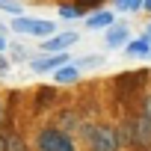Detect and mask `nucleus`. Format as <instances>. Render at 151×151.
Wrapping results in <instances>:
<instances>
[{
	"instance_id": "nucleus-1",
	"label": "nucleus",
	"mask_w": 151,
	"mask_h": 151,
	"mask_svg": "<svg viewBox=\"0 0 151 151\" xmlns=\"http://www.w3.org/2000/svg\"><path fill=\"white\" fill-rule=\"evenodd\" d=\"M80 133L86 136V142H89L92 151H119V145H122L119 133L113 127H107V124H83Z\"/></svg>"
},
{
	"instance_id": "nucleus-2",
	"label": "nucleus",
	"mask_w": 151,
	"mask_h": 151,
	"mask_svg": "<svg viewBox=\"0 0 151 151\" xmlns=\"http://www.w3.org/2000/svg\"><path fill=\"white\" fill-rule=\"evenodd\" d=\"M36 145H39V151H74V139L65 130H59V127L42 130L39 139H36Z\"/></svg>"
},
{
	"instance_id": "nucleus-3",
	"label": "nucleus",
	"mask_w": 151,
	"mask_h": 151,
	"mask_svg": "<svg viewBox=\"0 0 151 151\" xmlns=\"http://www.w3.org/2000/svg\"><path fill=\"white\" fill-rule=\"evenodd\" d=\"M12 30H18V33H30V36H50L53 33V24L50 21H33V18H15V24H12Z\"/></svg>"
},
{
	"instance_id": "nucleus-4",
	"label": "nucleus",
	"mask_w": 151,
	"mask_h": 151,
	"mask_svg": "<svg viewBox=\"0 0 151 151\" xmlns=\"http://www.w3.org/2000/svg\"><path fill=\"white\" fill-rule=\"evenodd\" d=\"M133 124H136V145L142 151H151V113L139 116Z\"/></svg>"
},
{
	"instance_id": "nucleus-5",
	"label": "nucleus",
	"mask_w": 151,
	"mask_h": 151,
	"mask_svg": "<svg viewBox=\"0 0 151 151\" xmlns=\"http://www.w3.org/2000/svg\"><path fill=\"white\" fill-rule=\"evenodd\" d=\"M74 42H77V36H74V33H65V36H56V39L45 42L42 50H62V47H68V45H74Z\"/></svg>"
},
{
	"instance_id": "nucleus-6",
	"label": "nucleus",
	"mask_w": 151,
	"mask_h": 151,
	"mask_svg": "<svg viewBox=\"0 0 151 151\" xmlns=\"http://www.w3.org/2000/svg\"><path fill=\"white\" fill-rule=\"evenodd\" d=\"M53 80L56 83H74V80H77V68H74V65H59L56 74H53Z\"/></svg>"
},
{
	"instance_id": "nucleus-7",
	"label": "nucleus",
	"mask_w": 151,
	"mask_h": 151,
	"mask_svg": "<svg viewBox=\"0 0 151 151\" xmlns=\"http://www.w3.org/2000/svg\"><path fill=\"white\" fill-rule=\"evenodd\" d=\"M62 62H65V53H62V56H47V59H36V62H33V68H36V71H50V68H59Z\"/></svg>"
},
{
	"instance_id": "nucleus-8",
	"label": "nucleus",
	"mask_w": 151,
	"mask_h": 151,
	"mask_svg": "<svg viewBox=\"0 0 151 151\" xmlns=\"http://www.w3.org/2000/svg\"><path fill=\"white\" fill-rule=\"evenodd\" d=\"M124 39H127V27H116V30H110V33H107V45H110V47L122 45Z\"/></svg>"
},
{
	"instance_id": "nucleus-9",
	"label": "nucleus",
	"mask_w": 151,
	"mask_h": 151,
	"mask_svg": "<svg viewBox=\"0 0 151 151\" xmlns=\"http://www.w3.org/2000/svg\"><path fill=\"white\" fill-rule=\"evenodd\" d=\"M148 50H151V47H148L145 39H136V42L127 45V53H130V56H148Z\"/></svg>"
},
{
	"instance_id": "nucleus-10",
	"label": "nucleus",
	"mask_w": 151,
	"mask_h": 151,
	"mask_svg": "<svg viewBox=\"0 0 151 151\" xmlns=\"http://www.w3.org/2000/svg\"><path fill=\"white\" fill-rule=\"evenodd\" d=\"M107 24H113V12H101V15H92L89 21H86V27H107Z\"/></svg>"
},
{
	"instance_id": "nucleus-11",
	"label": "nucleus",
	"mask_w": 151,
	"mask_h": 151,
	"mask_svg": "<svg viewBox=\"0 0 151 151\" xmlns=\"http://www.w3.org/2000/svg\"><path fill=\"white\" fill-rule=\"evenodd\" d=\"M142 3H139V0H119V9L122 12H127V9H139Z\"/></svg>"
},
{
	"instance_id": "nucleus-12",
	"label": "nucleus",
	"mask_w": 151,
	"mask_h": 151,
	"mask_svg": "<svg viewBox=\"0 0 151 151\" xmlns=\"http://www.w3.org/2000/svg\"><path fill=\"white\" fill-rule=\"evenodd\" d=\"M6 151H27V148H24V142H21L18 136H12V139H9V148H6Z\"/></svg>"
},
{
	"instance_id": "nucleus-13",
	"label": "nucleus",
	"mask_w": 151,
	"mask_h": 151,
	"mask_svg": "<svg viewBox=\"0 0 151 151\" xmlns=\"http://www.w3.org/2000/svg\"><path fill=\"white\" fill-rule=\"evenodd\" d=\"M0 9H6V12H12L15 18L21 15V6H18V3H0Z\"/></svg>"
},
{
	"instance_id": "nucleus-14",
	"label": "nucleus",
	"mask_w": 151,
	"mask_h": 151,
	"mask_svg": "<svg viewBox=\"0 0 151 151\" xmlns=\"http://www.w3.org/2000/svg\"><path fill=\"white\" fill-rule=\"evenodd\" d=\"M12 56H15V62H24L27 59V47H12Z\"/></svg>"
},
{
	"instance_id": "nucleus-15",
	"label": "nucleus",
	"mask_w": 151,
	"mask_h": 151,
	"mask_svg": "<svg viewBox=\"0 0 151 151\" xmlns=\"http://www.w3.org/2000/svg\"><path fill=\"white\" fill-rule=\"evenodd\" d=\"M59 122H62V127H65V130H68V127H74V122H77V119H74V116H71V113H65V116H62V119H59Z\"/></svg>"
},
{
	"instance_id": "nucleus-16",
	"label": "nucleus",
	"mask_w": 151,
	"mask_h": 151,
	"mask_svg": "<svg viewBox=\"0 0 151 151\" xmlns=\"http://www.w3.org/2000/svg\"><path fill=\"white\" fill-rule=\"evenodd\" d=\"M50 95H53L50 89H42V92H39V104H47V101H50Z\"/></svg>"
},
{
	"instance_id": "nucleus-17",
	"label": "nucleus",
	"mask_w": 151,
	"mask_h": 151,
	"mask_svg": "<svg viewBox=\"0 0 151 151\" xmlns=\"http://www.w3.org/2000/svg\"><path fill=\"white\" fill-rule=\"evenodd\" d=\"M59 15H62V18H74V15H77V9H68V6H62V9H59Z\"/></svg>"
},
{
	"instance_id": "nucleus-18",
	"label": "nucleus",
	"mask_w": 151,
	"mask_h": 151,
	"mask_svg": "<svg viewBox=\"0 0 151 151\" xmlns=\"http://www.w3.org/2000/svg\"><path fill=\"white\" fill-rule=\"evenodd\" d=\"M6 71H9V65H6V59H3V56H0V77H3Z\"/></svg>"
},
{
	"instance_id": "nucleus-19",
	"label": "nucleus",
	"mask_w": 151,
	"mask_h": 151,
	"mask_svg": "<svg viewBox=\"0 0 151 151\" xmlns=\"http://www.w3.org/2000/svg\"><path fill=\"white\" fill-rule=\"evenodd\" d=\"M9 148V139H3V136H0V151H6Z\"/></svg>"
},
{
	"instance_id": "nucleus-20",
	"label": "nucleus",
	"mask_w": 151,
	"mask_h": 151,
	"mask_svg": "<svg viewBox=\"0 0 151 151\" xmlns=\"http://www.w3.org/2000/svg\"><path fill=\"white\" fill-rule=\"evenodd\" d=\"M83 3H89V6H98V0H83Z\"/></svg>"
},
{
	"instance_id": "nucleus-21",
	"label": "nucleus",
	"mask_w": 151,
	"mask_h": 151,
	"mask_svg": "<svg viewBox=\"0 0 151 151\" xmlns=\"http://www.w3.org/2000/svg\"><path fill=\"white\" fill-rule=\"evenodd\" d=\"M145 9H148V12H151V0H145Z\"/></svg>"
},
{
	"instance_id": "nucleus-22",
	"label": "nucleus",
	"mask_w": 151,
	"mask_h": 151,
	"mask_svg": "<svg viewBox=\"0 0 151 151\" xmlns=\"http://www.w3.org/2000/svg\"><path fill=\"white\" fill-rule=\"evenodd\" d=\"M0 50H3V39H0Z\"/></svg>"
},
{
	"instance_id": "nucleus-23",
	"label": "nucleus",
	"mask_w": 151,
	"mask_h": 151,
	"mask_svg": "<svg viewBox=\"0 0 151 151\" xmlns=\"http://www.w3.org/2000/svg\"><path fill=\"white\" fill-rule=\"evenodd\" d=\"M0 116H3V104H0Z\"/></svg>"
},
{
	"instance_id": "nucleus-24",
	"label": "nucleus",
	"mask_w": 151,
	"mask_h": 151,
	"mask_svg": "<svg viewBox=\"0 0 151 151\" xmlns=\"http://www.w3.org/2000/svg\"><path fill=\"white\" fill-rule=\"evenodd\" d=\"M148 36H151V24H148Z\"/></svg>"
}]
</instances>
